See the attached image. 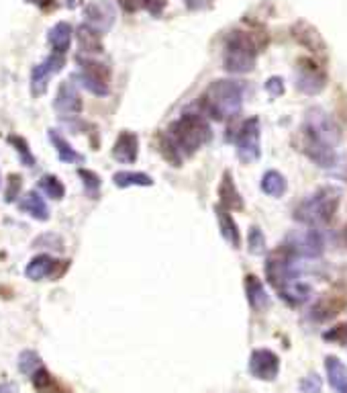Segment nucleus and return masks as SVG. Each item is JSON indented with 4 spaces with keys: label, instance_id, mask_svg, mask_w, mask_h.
I'll return each mask as SVG.
<instances>
[{
    "label": "nucleus",
    "instance_id": "1",
    "mask_svg": "<svg viewBox=\"0 0 347 393\" xmlns=\"http://www.w3.org/2000/svg\"><path fill=\"white\" fill-rule=\"evenodd\" d=\"M210 126L200 113H184L168 127L166 133H161L159 150L172 166H182L184 158L198 152L210 142Z\"/></svg>",
    "mask_w": 347,
    "mask_h": 393
},
{
    "label": "nucleus",
    "instance_id": "2",
    "mask_svg": "<svg viewBox=\"0 0 347 393\" xmlns=\"http://www.w3.org/2000/svg\"><path fill=\"white\" fill-rule=\"evenodd\" d=\"M341 135L335 121L323 109L312 107L307 111L302 121V152L317 166L331 168L335 164V145Z\"/></svg>",
    "mask_w": 347,
    "mask_h": 393
},
{
    "label": "nucleus",
    "instance_id": "3",
    "mask_svg": "<svg viewBox=\"0 0 347 393\" xmlns=\"http://www.w3.org/2000/svg\"><path fill=\"white\" fill-rule=\"evenodd\" d=\"M243 89L237 80H215L208 84L205 94L200 96V115H208L215 121H225L235 117L243 107Z\"/></svg>",
    "mask_w": 347,
    "mask_h": 393
},
{
    "label": "nucleus",
    "instance_id": "4",
    "mask_svg": "<svg viewBox=\"0 0 347 393\" xmlns=\"http://www.w3.org/2000/svg\"><path fill=\"white\" fill-rule=\"evenodd\" d=\"M337 207H339V191L333 187H323L296 207L295 219L300 223H307L309 228L325 226L333 219Z\"/></svg>",
    "mask_w": 347,
    "mask_h": 393
},
{
    "label": "nucleus",
    "instance_id": "5",
    "mask_svg": "<svg viewBox=\"0 0 347 393\" xmlns=\"http://www.w3.org/2000/svg\"><path fill=\"white\" fill-rule=\"evenodd\" d=\"M258 60V43L249 33L233 31L227 37L223 64L231 74H247L254 70Z\"/></svg>",
    "mask_w": 347,
    "mask_h": 393
},
{
    "label": "nucleus",
    "instance_id": "6",
    "mask_svg": "<svg viewBox=\"0 0 347 393\" xmlns=\"http://www.w3.org/2000/svg\"><path fill=\"white\" fill-rule=\"evenodd\" d=\"M74 78L96 96H106L110 92V70L101 62L78 57V72Z\"/></svg>",
    "mask_w": 347,
    "mask_h": 393
},
{
    "label": "nucleus",
    "instance_id": "7",
    "mask_svg": "<svg viewBox=\"0 0 347 393\" xmlns=\"http://www.w3.org/2000/svg\"><path fill=\"white\" fill-rule=\"evenodd\" d=\"M286 250L300 258H317L325 250V240L317 228H302L288 236Z\"/></svg>",
    "mask_w": 347,
    "mask_h": 393
},
{
    "label": "nucleus",
    "instance_id": "8",
    "mask_svg": "<svg viewBox=\"0 0 347 393\" xmlns=\"http://www.w3.org/2000/svg\"><path fill=\"white\" fill-rule=\"evenodd\" d=\"M266 277L276 291H280L284 285H288L290 281H296L295 256L286 248L274 252L266 262Z\"/></svg>",
    "mask_w": 347,
    "mask_h": 393
},
{
    "label": "nucleus",
    "instance_id": "9",
    "mask_svg": "<svg viewBox=\"0 0 347 393\" xmlns=\"http://www.w3.org/2000/svg\"><path fill=\"white\" fill-rule=\"evenodd\" d=\"M235 145H237L239 160L245 162V164H251V162L260 158V119L258 117H251L243 123L239 133H237Z\"/></svg>",
    "mask_w": 347,
    "mask_h": 393
},
{
    "label": "nucleus",
    "instance_id": "10",
    "mask_svg": "<svg viewBox=\"0 0 347 393\" xmlns=\"http://www.w3.org/2000/svg\"><path fill=\"white\" fill-rule=\"evenodd\" d=\"M84 18H86V25L90 29H94L98 33H106L117 18L113 0H90L84 6Z\"/></svg>",
    "mask_w": 347,
    "mask_h": 393
},
{
    "label": "nucleus",
    "instance_id": "11",
    "mask_svg": "<svg viewBox=\"0 0 347 393\" xmlns=\"http://www.w3.org/2000/svg\"><path fill=\"white\" fill-rule=\"evenodd\" d=\"M68 268V260H53L50 254H41V256H35L33 260L27 265L25 275H27L31 281H43V279L57 281Z\"/></svg>",
    "mask_w": 347,
    "mask_h": 393
},
{
    "label": "nucleus",
    "instance_id": "12",
    "mask_svg": "<svg viewBox=\"0 0 347 393\" xmlns=\"http://www.w3.org/2000/svg\"><path fill=\"white\" fill-rule=\"evenodd\" d=\"M64 66H66V57L59 54H52L45 62L33 66V70H31V94L33 96L45 94L50 78H52L53 74L64 70Z\"/></svg>",
    "mask_w": 347,
    "mask_h": 393
},
{
    "label": "nucleus",
    "instance_id": "13",
    "mask_svg": "<svg viewBox=\"0 0 347 393\" xmlns=\"http://www.w3.org/2000/svg\"><path fill=\"white\" fill-rule=\"evenodd\" d=\"M325 74L317 64H312L309 60H300L298 68H296V89L305 94H319L325 89Z\"/></svg>",
    "mask_w": 347,
    "mask_h": 393
},
{
    "label": "nucleus",
    "instance_id": "14",
    "mask_svg": "<svg viewBox=\"0 0 347 393\" xmlns=\"http://www.w3.org/2000/svg\"><path fill=\"white\" fill-rule=\"evenodd\" d=\"M249 373L260 381H274L280 373V358L268 348H258L249 357Z\"/></svg>",
    "mask_w": 347,
    "mask_h": 393
},
{
    "label": "nucleus",
    "instance_id": "15",
    "mask_svg": "<svg viewBox=\"0 0 347 393\" xmlns=\"http://www.w3.org/2000/svg\"><path fill=\"white\" fill-rule=\"evenodd\" d=\"M53 109L62 117H76V115L82 113V99H80V92H78L74 82L66 80V82L59 84L55 101H53Z\"/></svg>",
    "mask_w": 347,
    "mask_h": 393
},
{
    "label": "nucleus",
    "instance_id": "16",
    "mask_svg": "<svg viewBox=\"0 0 347 393\" xmlns=\"http://www.w3.org/2000/svg\"><path fill=\"white\" fill-rule=\"evenodd\" d=\"M139 156V138L133 131H121L113 145V158L121 164H133Z\"/></svg>",
    "mask_w": 347,
    "mask_h": 393
},
{
    "label": "nucleus",
    "instance_id": "17",
    "mask_svg": "<svg viewBox=\"0 0 347 393\" xmlns=\"http://www.w3.org/2000/svg\"><path fill=\"white\" fill-rule=\"evenodd\" d=\"M219 201H221L219 205L223 209H227V211H239V209H243V199L229 170L223 175V180L219 184Z\"/></svg>",
    "mask_w": 347,
    "mask_h": 393
},
{
    "label": "nucleus",
    "instance_id": "18",
    "mask_svg": "<svg viewBox=\"0 0 347 393\" xmlns=\"http://www.w3.org/2000/svg\"><path fill=\"white\" fill-rule=\"evenodd\" d=\"M18 209L25 211L27 215H31L37 221H47L50 219V209H47V203L43 201V196L39 193H27L23 195V199L18 201Z\"/></svg>",
    "mask_w": 347,
    "mask_h": 393
},
{
    "label": "nucleus",
    "instance_id": "19",
    "mask_svg": "<svg viewBox=\"0 0 347 393\" xmlns=\"http://www.w3.org/2000/svg\"><path fill=\"white\" fill-rule=\"evenodd\" d=\"M245 293H247V301L251 305V309H256V311H263L270 305V297L256 275L245 277Z\"/></svg>",
    "mask_w": 347,
    "mask_h": 393
},
{
    "label": "nucleus",
    "instance_id": "20",
    "mask_svg": "<svg viewBox=\"0 0 347 393\" xmlns=\"http://www.w3.org/2000/svg\"><path fill=\"white\" fill-rule=\"evenodd\" d=\"M215 215H217V221H219L221 233H223V238L229 242V246H231V248H239V244H241V236H239V228H237L235 219H233L231 214H229L227 209H223L221 205H217V207H215Z\"/></svg>",
    "mask_w": 347,
    "mask_h": 393
},
{
    "label": "nucleus",
    "instance_id": "21",
    "mask_svg": "<svg viewBox=\"0 0 347 393\" xmlns=\"http://www.w3.org/2000/svg\"><path fill=\"white\" fill-rule=\"evenodd\" d=\"M47 41L52 45L53 54H66L69 50V43H72V25L66 23V21L55 23L50 29V33H47Z\"/></svg>",
    "mask_w": 347,
    "mask_h": 393
},
{
    "label": "nucleus",
    "instance_id": "22",
    "mask_svg": "<svg viewBox=\"0 0 347 393\" xmlns=\"http://www.w3.org/2000/svg\"><path fill=\"white\" fill-rule=\"evenodd\" d=\"M47 135H50V142L53 143V148H55V152H57V158L62 162H66V164H78V162H84V156L80 154V152H76L74 148H72V143L57 131V129H50L47 131Z\"/></svg>",
    "mask_w": 347,
    "mask_h": 393
},
{
    "label": "nucleus",
    "instance_id": "23",
    "mask_svg": "<svg viewBox=\"0 0 347 393\" xmlns=\"http://www.w3.org/2000/svg\"><path fill=\"white\" fill-rule=\"evenodd\" d=\"M325 369H327V379L329 385L337 393H347V367L335 357L325 358Z\"/></svg>",
    "mask_w": 347,
    "mask_h": 393
},
{
    "label": "nucleus",
    "instance_id": "24",
    "mask_svg": "<svg viewBox=\"0 0 347 393\" xmlns=\"http://www.w3.org/2000/svg\"><path fill=\"white\" fill-rule=\"evenodd\" d=\"M292 31H295L296 39H298L305 48H309L311 52H323V50H325L323 39H321V35L317 33V29L311 27V25H307V23H298Z\"/></svg>",
    "mask_w": 347,
    "mask_h": 393
},
{
    "label": "nucleus",
    "instance_id": "25",
    "mask_svg": "<svg viewBox=\"0 0 347 393\" xmlns=\"http://www.w3.org/2000/svg\"><path fill=\"white\" fill-rule=\"evenodd\" d=\"M78 43H80V50L84 54H101L103 52V39H101V33L90 29L88 25H82L78 27Z\"/></svg>",
    "mask_w": 347,
    "mask_h": 393
},
{
    "label": "nucleus",
    "instance_id": "26",
    "mask_svg": "<svg viewBox=\"0 0 347 393\" xmlns=\"http://www.w3.org/2000/svg\"><path fill=\"white\" fill-rule=\"evenodd\" d=\"M113 182L119 187V189H129V187H152L154 179L149 175H143V172H129V170H121V172H115L113 175Z\"/></svg>",
    "mask_w": 347,
    "mask_h": 393
},
{
    "label": "nucleus",
    "instance_id": "27",
    "mask_svg": "<svg viewBox=\"0 0 347 393\" xmlns=\"http://www.w3.org/2000/svg\"><path fill=\"white\" fill-rule=\"evenodd\" d=\"M280 295H282V299H286L288 304H302V301H307L309 297H311V287L305 285V283H300V281H290L288 285H284L280 291H278Z\"/></svg>",
    "mask_w": 347,
    "mask_h": 393
},
{
    "label": "nucleus",
    "instance_id": "28",
    "mask_svg": "<svg viewBox=\"0 0 347 393\" xmlns=\"http://www.w3.org/2000/svg\"><path fill=\"white\" fill-rule=\"evenodd\" d=\"M261 191L266 195L274 196H282L286 193V179L278 172V170H268L263 177H261Z\"/></svg>",
    "mask_w": 347,
    "mask_h": 393
},
{
    "label": "nucleus",
    "instance_id": "29",
    "mask_svg": "<svg viewBox=\"0 0 347 393\" xmlns=\"http://www.w3.org/2000/svg\"><path fill=\"white\" fill-rule=\"evenodd\" d=\"M31 381H33V387L39 393H64L45 367H41L39 371H35L33 375H31Z\"/></svg>",
    "mask_w": 347,
    "mask_h": 393
},
{
    "label": "nucleus",
    "instance_id": "30",
    "mask_svg": "<svg viewBox=\"0 0 347 393\" xmlns=\"http://www.w3.org/2000/svg\"><path fill=\"white\" fill-rule=\"evenodd\" d=\"M39 189L50 196V199H53V201H62L64 195H66L64 182L57 179L55 175H45V177H41V180H39Z\"/></svg>",
    "mask_w": 347,
    "mask_h": 393
},
{
    "label": "nucleus",
    "instance_id": "31",
    "mask_svg": "<svg viewBox=\"0 0 347 393\" xmlns=\"http://www.w3.org/2000/svg\"><path fill=\"white\" fill-rule=\"evenodd\" d=\"M6 142L15 148V152L18 154V160L23 162L27 168H33L35 156H33V152L29 150V143H27L25 138H21V135H15V133H13V135H8V138H6Z\"/></svg>",
    "mask_w": 347,
    "mask_h": 393
},
{
    "label": "nucleus",
    "instance_id": "32",
    "mask_svg": "<svg viewBox=\"0 0 347 393\" xmlns=\"http://www.w3.org/2000/svg\"><path fill=\"white\" fill-rule=\"evenodd\" d=\"M18 371L23 373V375H33L35 371H39L41 367H43V362H41V357L35 353V350H23L21 355H18Z\"/></svg>",
    "mask_w": 347,
    "mask_h": 393
},
{
    "label": "nucleus",
    "instance_id": "33",
    "mask_svg": "<svg viewBox=\"0 0 347 393\" xmlns=\"http://www.w3.org/2000/svg\"><path fill=\"white\" fill-rule=\"evenodd\" d=\"M78 177L82 179V184H84L88 195L92 196V199L98 195V191H101V187H103V180H101V177H98L96 172L86 170V168H80V170H78Z\"/></svg>",
    "mask_w": 347,
    "mask_h": 393
},
{
    "label": "nucleus",
    "instance_id": "34",
    "mask_svg": "<svg viewBox=\"0 0 347 393\" xmlns=\"http://www.w3.org/2000/svg\"><path fill=\"white\" fill-rule=\"evenodd\" d=\"M247 244H249V252H251V254H263V252H266V236H263V232H261L258 226H254V228L249 230Z\"/></svg>",
    "mask_w": 347,
    "mask_h": 393
},
{
    "label": "nucleus",
    "instance_id": "35",
    "mask_svg": "<svg viewBox=\"0 0 347 393\" xmlns=\"http://www.w3.org/2000/svg\"><path fill=\"white\" fill-rule=\"evenodd\" d=\"M323 389V381L317 373H309L300 381V393H321Z\"/></svg>",
    "mask_w": 347,
    "mask_h": 393
},
{
    "label": "nucleus",
    "instance_id": "36",
    "mask_svg": "<svg viewBox=\"0 0 347 393\" xmlns=\"http://www.w3.org/2000/svg\"><path fill=\"white\" fill-rule=\"evenodd\" d=\"M266 90H268V94H272V96H280V94L284 92V80H282L280 76L270 78V80L266 82Z\"/></svg>",
    "mask_w": 347,
    "mask_h": 393
},
{
    "label": "nucleus",
    "instance_id": "37",
    "mask_svg": "<svg viewBox=\"0 0 347 393\" xmlns=\"http://www.w3.org/2000/svg\"><path fill=\"white\" fill-rule=\"evenodd\" d=\"M18 189H21V177L11 175L8 177V189H6V201H15V196L18 195Z\"/></svg>",
    "mask_w": 347,
    "mask_h": 393
},
{
    "label": "nucleus",
    "instance_id": "38",
    "mask_svg": "<svg viewBox=\"0 0 347 393\" xmlns=\"http://www.w3.org/2000/svg\"><path fill=\"white\" fill-rule=\"evenodd\" d=\"M164 6H166V0H143V9H147L152 15H161V11H164Z\"/></svg>",
    "mask_w": 347,
    "mask_h": 393
},
{
    "label": "nucleus",
    "instance_id": "39",
    "mask_svg": "<svg viewBox=\"0 0 347 393\" xmlns=\"http://www.w3.org/2000/svg\"><path fill=\"white\" fill-rule=\"evenodd\" d=\"M123 6V11L127 13H135L139 9H143V0H117Z\"/></svg>",
    "mask_w": 347,
    "mask_h": 393
},
{
    "label": "nucleus",
    "instance_id": "40",
    "mask_svg": "<svg viewBox=\"0 0 347 393\" xmlns=\"http://www.w3.org/2000/svg\"><path fill=\"white\" fill-rule=\"evenodd\" d=\"M184 4L190 11H203V9H208L212 4V0H184Z\"/></svg>",
    "mask_w": 347,
    "mask_h": 393
},
{
    "label": "nucleus",
    "instance_id": "41",
    "mask_svg": "<svg viewBox=\"0 0 347 393\" xmlns=\"http://www.w3.org/2000/svg\"><path fill=\"white\" fill-rule=\"evenodd\" d=\"M0 393H17V385L15 383H4V385H0Z\"/></svg>",
    "mask_w": 347,
    "mask_h": 393
},
{
    "label": "nucleus",
    "instance_id": "42",
    "mask_svg": "<svg viewBox=\"0 0 347 393\" xmlns=\"http://www.w3.org/2000/svg\"><path fill=\"white\" fill-rule=\"evenodd\" d=\"M343 242H346V246H347V226H346V230H343Z\"/></svg>",
    "mask_w": 347,
    "mask_h": 393
},
{
    "label": "nucleus",
    "instance_id": "43",
    "mask_svg": "<svg viewBox=\"0 0 347 393\" xmlns=\"http://www.w3.org/2000/svg\"><path fill=\"white\" fill-rule=\"evenodd\" d=\"M0 182H2V180H0Z\"/></svg>",
    "mask_w": 347,
    "mask_h": 393
}]
</instances>
